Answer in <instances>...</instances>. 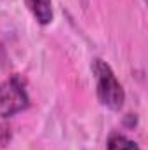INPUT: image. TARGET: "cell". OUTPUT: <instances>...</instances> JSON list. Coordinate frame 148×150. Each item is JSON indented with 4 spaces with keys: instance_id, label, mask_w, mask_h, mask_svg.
<instances>
[{
    "instance_id": "cell-1",
    "label": "cell",
    "mask_w": 148,
    "mask_h": 150,
    "mask_svg": "<svg viewBox=\"0 0 148 150\" xmlns=\"http://www.w3.org/2000/svg\"><path fill=\"white\" fill-rule=\"evenodd\" d=\"M92 74L96 79V94H98L99 103L106 107L108 110L118 112L124 107L125 93L117 75L113 74L111 67L106 61L96 58L92 61Z\"/></svg>"
},
{
    "instance_id": "cell-2",
    "label": "cell",
    "mask_w": 148,
    "mask_h": 150,
    "mask_svg": "<svg viewBox=\"0 0 148 150\" xmlns=\"http://www.w3.org/2000/svg\"><path fill=\"white\" fill-rule=\"evenodd\" d=\"M30 107V98L25 87V82L12 75L11 79L0 82V119L14 117Z\"/></svg>"
},
{
    "instance_id": "cell-3",
    "label": "cell",
    "mask_w": 148,
    "mask_h": 150,
    "mask_svg": "<svg viewBox=\"0 0 148 150\" xmlns=\"http://www.w3.org/2000/svg\"><path fill=\"white\" fill-rule=\"evenodd\" d=\"M25 4L38 25L45 26V25L52 23V19H54L52 0H25Z\"/></svg>"
},
{
    "instance_id": "cell-4",
    "label": "cell",
    "mask_w": 148,
    "mask_h": 150,
    "mask_svg": "<svg viewBox=\"0 0 148 150\" xmlns=\"http://www.w3.org/2000/svg\"><path fill=\"white\" fill-rule=\"evenodd\" d=\"M106 150H140L138 143L124 134H111L108 138V143H106Z\"/></svg>"
}]
</instances>
